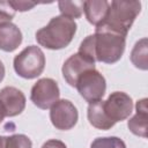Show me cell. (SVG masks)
Segmentation results:
<instances>
[{"mask_svg":"<svg viewBox=\"0 0 148 148\" xmlns=\"http://www.w3.org/2000/svg\"><path fill=\"white\" fill-rule=\"evenodd\" d=\"M13 65L18 76L28 80L36 79L45 68L44 52L36 45H29L15 56Z\"/></svg>","mask_w":148,"mask_h":148,"instance_id":"cell-4","label":"cell"},{"mask_svg":"<svg viewBox=\"0 0 148 148\" xmlns=\"http://www.w3.org/2000/svg\"><path fill=\"white\" fill-rule=\"evenodd\" d=\"M6 148H32V142L24 134H13L6 136Z\"/></svg>","mask_w":148,"mask_h":148,"instance_id":"cell-18","label":"cell"},{"mask_svg":"<svg viewBox=\"0 0 148 148\" xmlns=\"http://www.w3.org/2000/svg\"><path fill=\"white\" fill-rule=\"evenodd\" d=\"M22 43V32L16 24L6 22L0 24V50L5 52L15 51Z\"/></svg>","mask_w":148,"mask_h":148,"instance_id":"cell-11","label":"cell"},{"mask_svg":"<svg viewBox=\"0 0 148 148\" xmlns=\"http://www.w3.org/2000/svg\"><path fill=\"white\" fill-rule=\"evenodd\" d=\"M50 119L57 130L68 131L76 125L79 112L71 101L58 99L50 108Z\"/></svg>","mask_w":148,"mask_h":148,"instance_id":"cell-8","label":"cell"},{"mask_svg":"<svg viewBox=\"0 0 148 148\" xmlns=\"http://www.w3.org/2000/svg\"><path fill=\"white\" fill-rule=\"evenodd\" d=\"M136 113L127 121L128 130L138 136L147 138V121H148V108L147 98L139 99L135 105Z\"/></svg>","mask_w":148,"mask_h":148,"instance_id":"cell-12","label":"cell"},{"mask_svg":"<svg viewBox=\"0 0 148 148\" xmlns=\"http://www.w3.org/2000/svg\"><path fill=\"white\" fill-rule=\"evenodd\" d=\"M60 97L58 83L50 77L39 79L31 88L30 99L37 108L42 110L50 109Z\"/></svg>","mask_w":148,"mask_h":148,"instance_id":"cell-6","label":"cell"},{"mask_svg":"<svg viewBox=\"0 0 148 148\" xmlns=\"http://www.w3.org/2000/svg\"><path fill=\"white\" fill-rule=\"evenodd\" d=\"M42 148H67V147L62 141L57 140V139H51V140H47L46 142H44Z\"/></svg>","mask_w":148,"mask_h":148,"instance_id":"cell-21","label":"cell"},{"mask_svg":"<svg viewBox=\"0 0 148 148\" xmlns=\"http://www.w3.org/2000/svg\"><path fill=\"white\" fill-rule=\"evenodd\" d=\"M103 109L108 118L116 124L131 116L133 111V101L126 92L114 91L108 96L106 101H103Z\"/></svg>","mask_w":148,"mask_h":148,"instance_id":"cell-7","label":"cell"},{"mask_svg":"<svg viewBox=\"0 0 148 148\" xmlns=\"http://www.w3.org/2000/svg\"><path fill=\"white\" fill-rule=\"evenodd\" d=\"M83 3L84 1H59L58 8L61 15L67 16L72 20L81 17L83 13Z\"/></svg>","mask_w":148,"mask_h":148,"instance_id":"cell-16","label":"cell"},{"mask_svg":"<svg viewBox=\"0 0 148 148\" xmlns=\"http://www.w3.org/2000/svg\"><path fill=\"white\" fill-rule=\"evenodd\" d=\"M5 73H6V71H5V66H3L2 61L0 60V82L3 80V77H5Z\"/></svg>","mask_w":148,"mask_h":148,"instance_id":"cell-22","label":"cell"},{"mask_svg":"<svg viewBox=\"0 0 148 148\" xmlns=\"http://www.w3.org/2000/svg\"><path fill=\"white\" fill-rule=\"evenodd\" d=\"M141 10L140 1H123L113 0L110 2L109 12L105 20L99 23L104 28L117 31L121 35L127 36L134 20ZM97 27V25H96Z\"/></svg>","mask_w":148,"mask_h":148,"instance_id":"cell-3","label":"cell"},{"mask_svg":"<svg viewBox=\"0 0 148 148\" xmlns=\"http://www.w3.org/2000/svg\"><path fill=\"white\" fill-rule=\"evenodd\" d=\"M0 101L5 109L6 117H15L25 108L24 94L15 87H5L0 90Z\"/></svg>","mask_w":148,"mask_h":148,"instance_id":"cell-10","label":"cell"},{"mask_svg":"<svg viewBox=\"0 0 148 148\" xmlns=\"http://www.w3.org/2000/svg\"><path fill=\"white\" fill-rule=\"evenodd\" d=\"M8 2L15 12H27L32 9L37 5V2L29 1V0L28 1L27 0H8Z\"/></svg>","mask_w":148,"mask_h":148,"instance_id":"cell-20","label":"cell"},{"mask_svg":"<svg viewBox=\"0 0 148 148\" xmlns=\"http://www.w3.org/2000/svg\"><path fill=\"white\" fill-rule=\"evenodd\" d=\"M15 10L8 1H0V24L10 22L15 16Z\"/></svg>","mask_w":148,"mask_h":148,"instance_id":"cell-19","label":"cell"},{"mask_svg":"<svg viewBox=\"0 0 148 148\" xmlns=\"http://www.w3.org/2000/svg\"><path fill=\"white\" fill-rule=\"evenodd\" d=\"M87 117H88L89 124L97 130L106 131L114 126V123L111 121L104 112L103 99H98L89 103L88 110H87Z\"/></svg>","mask_w":148,"mask_h":148,"instance_id":"cell-13","label":"cell"},{"mask_svg":"<svg viewBox=\"0 0 148 148\" xmlns=\"http://www.w3.org/2000/svg\"><path fill=\"white\" fill-rule=\"evenodd\" d=\"M90 148H126L125 142L118 136H103L96 138Z\"/></svg>","mask_w":148,"mask_h":148,"instance_id":"cell-17","label":"cell"},{"mask_svg":"<svg viewBox=\"0 0 148 148\" xmlns=\"http://www.w3.org/2000/svg\"><path fill=\"white\" fill-rule=\"evenodd\" d=\"M75 88L80 96L88 103L102 99L106 90L105 77L95 68L84 72L76 82Z\"/></svg>","mask_w":148,"mask_h":148,"instance_id":"cell-5","label":"cell"},{"mask_svg":"<svg viewBox=\"0 0 148 148\" xmlns=\"http://www.w3.org/2000/svg\"><path fill=\"white\" fill-rule=\"evenodd\" d=\"M126 46V36L111 29L97 25L95 34L87 36L79 47V53L94 62L114 64L120 60Z\"/></svg>","mask_w":148,"mask_h":148,"instance_id":"cell-1","label":"cell"},{"mask_svg":"<svg viewBox=\"0 0 148 148\" xmlns=\"http://www.w3.org/2000/svg\"><path fill=\"white\" fill-rule=\"evenodd\" d=\"M110 2L106 0H88L83 3V12L89 23L98 25L102 23L109 12Z\"/></svg>","mask_w":148,"mask_h":148,"instance_id":"cell-14","label":"cell"},{"mask_svg":"<svg viewBox=\"0 0 148 148\" xmlns=\"http://www.w3.org/2000/svg\"><path fill=\"white\" fill-rule=\"evenodd\" d=\"M94 68H95V62L77 52V53L72 54L67 60H65L61 72H62V76L65 81L71 87H75L77 79L84 72L89 69H94Z\"/></svg>","mask_w":148,"mask_h":148,"instance_id":"cell-9","label":"cell"},{"mask_svg":"<svg viewBox=\"0 0 148 148\" xmlns=\"http://www.w3.org/2000/svg\"><path fill=\"white\" fill-rule=\"evenodd\" d=\"M5 117H6V113H5V109H3V106H2V103H1V101H0V123L5 119Z\"/></svg>","mask_w":148,"mask_h":148,"instance_id":"cell-23","label":"cell"},{"mask_svg":"<svg viewBox=\"0 0 148 148\" xmlns=\"http://www.w3.org/2000/svg\"><path fill=\"white\" fill-rule=\"evenodd\" d=\"M0 148H6V136L0 135Z\"/></svg>","mask_w":148,"mask_h":148,"instance_id":"cell-24","label":"cell"},{"mask_svg":"<svg viewBox=\"0 0 148 148\" xmlns=\"http://www.w3.org/2000/svg\"><path fill=\"white\" fill-rule=\"evenodd\" d=\"M76 23L74 20L58 15L36 32V40L40 46L49 50H61L71 44L76 32Z\"/></svg>","mask_w":148,"mask_h":148,"instance_id":"cell-2","label":"cell"},{"mask_svg":"<svg viewBox=\"0 0 148 148\" xmlns=\"http://www.w3.org/2000/svg\"><path fill=\"white\" fill-rule=\"evenodd\" d=\"M147 49H148V40L146 37L141 38L135 43L131 52V61L134 65V67L142 71L148 69V60H147L148 50Z\"/></svg>","mask_w":148,"mask_h":148,"instance_id":"cell-15","label":"cell"}]
</instances>
